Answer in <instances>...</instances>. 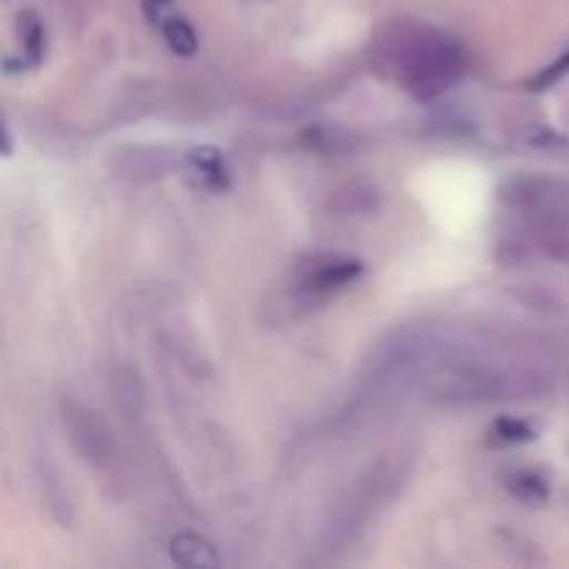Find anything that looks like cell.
<instances>
[{
    "mask_svg": "<svg viewBox=\"0 0 569 569\" xmlns=\"http://www.w3.org/2000/svg\"><path fill=\"white\" fill-rule=\"evenodd\" d=\"M381 61L392 67L415 98L428 100L453 87L465 72V50L428 26H400L381 39Z\"/></svg>",
    "mask_w": 569,
    "mask_h": 569,
    "instance_id": "cell-1",
    "label": "cell"
},
{
    "mask_svg": "<svg viewBox=\"0 0 569 569\" xmlns=\"http://www.w3.org/2000/svg\"><path fill=\"white\" fill-rule=\"evenodd\" d=\"M411 470H415V459L406 453H392L381 456L365 476L356 481L353 492L345 500V506L339 509L342 517V526L359 528L361 522L370 520L378 509L392 503L398 498V492L403 489V483L409 481Z\"/></svg>",
    "mask_w": 569,
    "mask_h": 569,
    "instance_id": "cell-2",
    "label": "cell"
},
{
    "mask_svg": "<svg viewBox=\"0 0 569 569\" xmlns=\"http://www.w3.org/2000/svg\"><path fill=\"white\" fill-rule=\"evenodd\" d=\"M506 389H509V378L503 372L487 365H472V361L445 365L428 376V395L448 406L487 403V400L506 398Z\"/></svg>",
    "mask_w": 569,
    "mask_h": 569,
    "instance_id": "cell-3",
    "label": "cell"
},
{
    "mask_svg": "<svg viewBox=\"0 0 569 569\" xmlns=\"http://www.w3.org/2000/svg\"><path fill=\"white\" fill-rule=\"evenodd\" d=\"M61 426L76 453L92 467H111L117 459V442L103 417L78 400H64L61 406Z\"/></svg>",
    "mask_w": 569,
    "mask_h": 569,
    "instance_id": "cell-4",
    "label": "cell"
},
{
    "mask_svg": "<svg viewBox=\"0 0 569 569\" xmlns=\"http://www.w3.org/2000/svg\"><path fill=\"white\" fill-rule=\"evenodd\" d=\"M361 276V264L348 256H315L309 267L300 276V298H326V295L339 292L348 283Z\"/></svg>",
    "mask_w": 569,
    "mask_h": 569,
    "instance_id": "cell-5",
    "label": "cell"
},
{
    "mask_svg": "<svg viewBox=\"0 0 569 569\" xmlns=\"http://www.w3.org/2000/svg\"><path fill=\"white\" fill-rule=\"evenodd\" d=\"M328 209L337 217H370L381 209V187L367 178L342 183L328 198Z\"/></svg>",
    "mask_w": 569,
    "mask_h": 569,
    "instance_id": "cell-6",
    "label": "cell"
},
{
    "mask_svg": "<svg viewBox=\"0 0 569 569\" xmlns=\"http://www.w3.org/2000/svg\"><path fill=\"white\" fill-rule=\"evenodd\" d=\"M170 556L178 567L187 569H214L222 565L214 545L200 539L198 533H178L170 542Z\"/></svg>",
    "mask_w": 569,
    "mask_h": 569,
    "instance_id": "cell-7",
    "label": "cell"
},
{
    "mask_svg": "<svg viewBox=\"0 0 569 569\" xmlns=\"http://www.w3.org/2000/svg\"><path fill=\"white\" fill-rule=\"evenodd\" d=\"M126 170L131 178H156L167 170V156L153 148H133L126 153L120 172Z\"/></svg>",
    "mask_w": 569,
    "mask_h": 569,
    "instance_id": "cell-8",
    "label": "cell"
},
{
    "mask_svg": "<svg viewBox=\"0 0 569 569\" xmlns=\"http://www.w3.org/2000/svg\"><path fill=\"white\" fill-rule=\"evenodd\" d=\"M161 33H164L172 53L183 56V59L198 53V33H194V28L189 26L183 17H167V20L161 22Z\"/></svg>",
    "mask_w": 569,
    "mask_h": 569,
    "instance_id": "cell-9",
    "label": "cell"
},
{
    "mask_svg": "<svg viewBox=\"0 0 569 569\" xmlns=\"http://www.w3.org/2000/svg\"><path fill=\"white\" fill-rule=\"evenodd\" d=\"M509 492L526 503H542V500H548V483L533 472H517L509 478Z\"/></svg>",
    "mask_w": 569,
    "mask_h": 569,
    "instance_id": "cell-10",
    "label": "cell"
},
{
    "mask_svg": "<svg viewBox=\"0 0 569 569\" xmlns=\"http://www.w3.org/2000/svg\"><path fill=\"white\" fill-rule=\"evenodd\" d=\"M192 161H194V172H198V176H203L206 183H211V187H220V183L226 181L222 161L214 150H198V153L192 156Z\"/></svg>",
    "mask_w": 569,
    "mask_h": 569,
    "instance_id": "cell-11",
    "label": "cell"
},
{
    "mask_svg": "<svg viewBox=\"0 0 569 569\" xmlns=\"http://www.w3.org/2000/svg\"><path fill=\"white\" fill-rule=\"evenodd\" d=\"M495 437H500L503 442H528V439H533V431L522 420L500 417V420L495 422Z\"/></svg>",
    "mask_w": 569,
    "mask_h": 569,
    "instance_id": "cell-12",
    "label": "cell"
},
{
    "mask_svg": "<svg viewBox=\"0 0 569 569\" xmlns=\"http://www.w3.org/2000/svg\"><path fill=\"white\" fill-rule=\"evenodd\" d=\"M22 42H26L28 53L37 59L39 53H42V44H44V37H42V26H39V20L33 17V11H26V28H22Z\"/></svg>",
    "mask_w": 569,
    "mask_h": 569,
    "instance_id": "cell-13",
    "label": "cell"
},
{
    "mask_svg": "<svg viewBox=\"0 0 569 569\" xmlns=\"http://www.w3.org/2000/svg\"><path fill=\"white\" fill-rule=\"evenodd\" d=\"M167 3H170V0H144V11H148V17H150V20H153V17L159 14V11L164 9Z\"/></svg>",
    "mask_w": 569,
    "mask_h": 569,
    "instance_id": "cell-14",
    "label": "cell"
}]
</instances>
